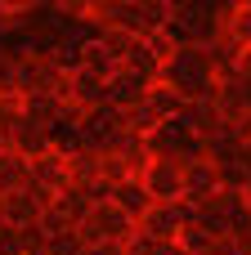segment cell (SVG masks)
I'll use <instances>...</instances> for the list:
<instances>
[{
    "label": "cell",
    "mask_w": 251,
    "mask_h": 255,
    "mask_svg": "<svg viewBox=\"0 0 251 255\" xmlns=\"http://www.w3.org/2000/svg\"><path fill=\"white\" fill-rule=\"evenodd\" d=\"M220 197V175L211 161H193L184 166V202L189 206H202V202H216Z\"/></svg>",
    "instance_id": "obj_5"
},
{
    "label": "cell",
    "mask_w": 251,
    "mask_h": 255,
    "mask_svg": "<svg viewBox=\"0 0 251 255\" xmlns=\"http://www.w3.org/2000/svg\"><path fill=\"white\" fill-rule=\"evenodd\" d=\"M130 238H135V224H130L112 202L94 206V211H90V220H85V224H76V242L85 247V255L94 251V247H103V242H121V247H126Z\"/></svg>",
    "instance_id": "obj_1"
},
{
    "label": "cell",
    "mask_w": 251,
    "mask_h": 255,
    "mask_svg": "<svg viewBox=\"0 0 251 255\" xmlns=\"http://www.w3.org/2000/svg\"><path fill=\"white\" fill-rule=\"evenodd\" d=\"M0 148H4V134H0Z\"/></svg>",
    "instance_id": "obj_19"
},
{
    "label": "cell",
    "mask_w": 251,
    "mask_h": 255,
    "mask_svg": "<svg viewBox=\"0 0 251 255\" xmlns=\"http://www.w3.org/2000/svg\"><path fill=\"white\" fill-rule=\"evenodd\" d=\"M144 94H148V81H139V76H130V72H117V76L108 81V103H112L117 112L135 108Z\"/></svg>",
    "instance_id": "obj_8"
},
{
    "label": "cell",
    "mask_w": 251,
    "mask_h": 255,
    "mask_svg": "<svg viewBox=\"0 0 251 255\" xmlns=\"http://www.w3.org/2000/svg\"><path fill=\"white\" fill-rule=\"evenodd\" d=\"M4 224H9V220H4V197H0V229H4Z\"/></svg>",
    "instance_id": "obj_18"
},
{
    "label": "cell",
    "mask_w": 251,
    "mask_h": 255,
    "mask_svg": "<svg viewBox=\"0 0 251 255\" xmlns=\"http://www.w3.org/2000/svg\"><path fill=\"white\" fill-rule=\"evenodd\" d=\"M139 184L148 188L153 206H175V202H184V166L171 161V157H153L148 170L139 175Z\"/></svg>",
    "instance_id": "obj_2"
},
{
    "label": "cell",
    "mask_w": 251,
    "mask_h": 255,
    "mask_svg": "<svg viewBox=\"0 0 251 255\" xmlns=\"http://www.w3.org/2000/svg\"><path fill=\"white\" fill-rule=\"evenodd\" d=\"M189 224H193V229H202L211 242H216V238H225V233H229V215H225V202L216 197V202H202V206H193Z\"/></svg>",
    "instance_id": "obj_10"
},
{
    "label": "cell",
    "mask_w": 251,
    "mask_h": 255,
    "mask_svg": "<svg viewBox=\"0 0 251 255\" xmlns=\"http://www.w3.org/2000/svg\"><path fill=\"white\" fill-rule=\"evenodd\" d=\"M229 36H234L238 49H251V4L229 9Z\"/></svg>",
    "instance_id": "obj_13"
},
{
    "label": "cell",
    "mask_w": 251,
    "mask_h": 255,
    "mask_svg": "<svg viewBox=\"0 0 251 255\" xmlns=\"http://www.w3.org/2000/svg\"><path fill=\"white\" fill-rule=\"evenodd\" d=\"M180 247H184V255H207L211 251V238L202 233V229H193V224H184L180 229V238H175Z\"/></svg>",
    "instance_id": "obj_15"
},
{
    "label": "cell",
    "mask_w": 251,
    "mask_h": 255,
    "mask_svg": "<svg viewBox=\"0 0 251 255\" xmlns=\"http://www.w3.org/2000/svg\"><path fill=\"white\" fill-rule=\"evenodd\" d=\"M27 188V157L13 148H0V197Z\"/></svg>",
    "instance_id": "obj_11"
},
{
    "label": "cell",
    "mask_w": 251,
    "mask_h": 255,
    "mask_svg": "<svg viewBox=\"0 0 251 255\" xmlns=\"http://www.w3.org/2000/svg\"><path fill=\"white\" fill-rule=\"evenodd\" d=\"M27 184L49 188V193H63V188H67V157H58L54 148L40 152V157H31V161H27Z\"/></svg>",
    "instance_id": "obj_4"
},
{
    "label": "cell",
    "mask_w": 251,
    "mask_h": 255,
    "mask_svg": "<svg viewBox=\"0 0 251 255\" xmlns=\"http://www.w3.org/2000/svg\"><path fill=\"white\" fill-rule=\"evenodd\" d=\"M18 242H22V255H45L49 233L40 229V220H31V224H22V229H18Z\"/></svg>",
    "instance_id": "obj_14"
},
{
    "label": "cell",
    "mask_w": 251,
    "mask_h": 255,
    "mask_svg": "<svg viewBox=\"0 0 251 255\" xmlns=\"http://www.w3.org/2000/svg\"><path fill=\"white\" fill-rule=\"evenodd\" d=\"M4 148H13V152H22V157L31 161V157L49 152V130H45V126H36V121H27V117H18V121H13V130L4 134Z\"/></svg>",
    "instance_id": "obj_6"
},
{
    "label": "cell",
    "mask_w": 251,
    "mask_h": 255,
    "mask_svg": "<svg viewBox=\"0 0 251 255\" xmlns=\"http://www.w3.org/2000/svg\"><path fill=\"white\" fill-rule=\"evenodd\" d=\"M90 255H126V247L121 242H103V247H94Z\"/></svg>",
    "instance_id": "obj_16"
},
{
    "label": "cell",
    "mask_w": 251,
    "mask_h": 255,
    "mask_svg": "<svg viewBox=\"0 0 251 255\" xmlns=\"http://www.w3.org/2000/svg\"><path fill=\"white\" fill-rule=\"evenodd\" d=\"M139 103H144V108H148L157 121H175V117L184 112V99H180L171 85H162V81H157V85H148V94H144Z\"/></svg>",
    "instance_id": "obj_9"
},
{
    "label": "cell",
    "mask_w": 251,
    "mask_h": 255,
    "mask_svg": "<svg viewBox=\"0 0 251 255\" xmlns=\"http://www.w3.org/2000/svg\"><path fill=\"white\" fill-rule=\"evenodd\" d=\"M189 215H193L189 202H175V206H148V215H144L135 229H139L148 242H175L180 229L189 224Z\"/></svg>",
    "instance_id": "obj_3"
},
{
    "label": "cell",
    "mask_w": 251,
    "mask_h": 255,
    "mask_svg": "<svg viewBox=\"0 0 251 255\" xmlns=\"http://www.w3.org/2000/svg\"><path fill=\"white\" fill-rule=\"evenodd\" d=\"M157 255H184V247H180V242H162V247H157Z\"/></svg>",
    "instance_id": "obj_17"
},
{
    "label": "cell",
    "mask_w": 251,
    "mask_h": 255,
    "mask_svg": "<svg viewBox=\"0 0 251 255\" xmlns=\"http://www.w3.org/2000/svg\"><path fill=\"white\" fill-rule=\"evenodd\" d=\"M112 206H117L130 224H139V220L148 215L153 197H148V188H144L139 179H126V184H112Z\"/></svg>",
    "instance_id": "obj_7"
},
{
    "label": "cell",
    "mask_w": 251,
    "mask_h": 255,
    "mask_svg": "<svg viewBox=\"0 0 251 255\" xmlns=\"http://www.w3.org/2000/svg\"><path fill=\"white\" fill-rule=\"evenodd\" d=\"M22 117L49 130V126L58 121V99H54V94H31V99H22Z\"/></svg>",
    "instance_id": "obj_12"
}]
</instances>
